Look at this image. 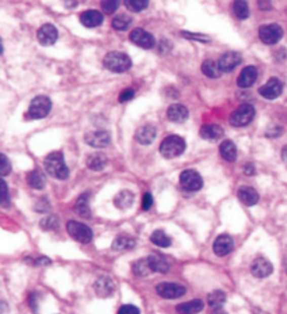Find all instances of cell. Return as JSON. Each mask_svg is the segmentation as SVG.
<instances>
[{
	"instance_id": "cell-46",
	"label": "cell",
	"mask_w": 287,
	"mask_h": 314,
	"mask_svg": "<svg viewBox=\"0 0 287 314\" xmlns=\"http://www.w3.org/2000/svg\"><path fill=\"white\" fill-rule=\"evenodd\" d=\"M0 184H2V202H3V205H7V197H9V192H7L6 181L2 180L0 181Z\"/></svg>"
},
{
	"instance_id": "cell-35",
	"label": "cell",
	"mask_w": 287,
	"mask_h": 314,
	"mask_svg": "<svg viewBox=\"0 0 287 314\" xmlns=\"http://www.w3.org/2000/svg\"><path fill=\"white\" fill-rule=\"evenodd\" d=\"M226 302V293L222 291H213L207 296V303L211 308H220Z\"/></svg>"
},
{
	"instance_id": "cell-11",
	"label": "cell",
	"mask_w": 287,
	"mask_h": 314,
	"mask_svg": "<svg viewBox=\"0 0 287 314\" xmlns=\"http://www.w3.org/2000/svg\"><path fill=\"white\" fill-rule=\"evenodd\" d=\"M281 91H283V84L277 77L269 79V82H266L262 87L259 88V94L266 100L277 99L281 94Z\"/></svg>"
},
{
	"instance_id": "cell-25",
	"label": "cell",
	"mask_w": 287,
	"mask_h": 314,
	"mask_svg": "<svg viewBox=\"0 0 287 314\" xmlns=\"http://www.w3.org/2000/svg\"><path fill=\"white\" fill-rule=\"evenodd\" d=\"M203 302L202 300H191V302L181 303L176 306V311L180 314H196L203 310Z\"/></svg>"
},
{
	"instance_id": "cell-49",
	"label": "cell",
	"mask_w": 287,
	"mask_h": 314,
	"mask_svg": "<svg viewBox=\"0 0 287 314\" xmlns=\"http://www.w3.org/2000/svg\"><path fill=\"white\" fill-rule=\"evenodd\" d=\"M283 159L287 162V146L283 149Z\"/></svg>"
},
{
	"instance_id": "cell-48",
	"label": "cell",
	"mask_w": 287,
	"mask_h": 314,
	"mask_svg": "<svg viewBox=\"0 0 287 314\" xmlns=\"http://www.w3.org/2000/svg\"><path fill=\"white\" fill-rule=\"evenodd\" d=\"M211 314H227V313H226V311H224V310L220 307V308H214V310H213V313H211Z\"/></svg>"
},
{
	"instance_id": "cell-7",
	"label": "cell",
	"mask_w": 287,
	"mask_h": 314,
	"mask_svg": "<svg viewBox=\"0 0 287 314\" xmlns=\"http://www.w3.org/2000/svg\"><path fill=\"white\" fill-rule=\"evenodd\" d=\"M180 184L184 191L195 192L199 191L200 188L203 186V180L198 171L195 170H185L182 171L180 175Z\"/></svg>"
},
{
	"instance_id": "cell-33",
	"label": "cell",
	"mask_w": 287,
	"mask_h": 314,
	"mask_svg": "<svg viewBox=\"0 0 287 314\" xmlns=\"http://www.w3.org/2000/svg\"><path fill=\"white\" fill-rule=\"evenodd\" d=\"M27 181H28V185L31 188H34V190H42L45 186V184H47L45 177H44V174L40 170H34V171L28 173Z\"/></svg>"
},
{
	"instance_id": "cell-12",
	"label": "cell",
	"mask_w": 287,
	"mask_h": 314,
	"mask_svg": "<svg viewBox=\"0 0 287 314\" xmlns=\"http://www.w3.org/2000/svg\"><path fill=\"white\" fill-rule=\"evenodd\" d=\"M37 37H38V41L41 42L42 45L49 47V45H53L55 42L58 41L59 33L56 27L52 24H44L41 28L38 29Z\"/></svg>"
},
{
	"instance_id": "cell-39",
	"label": "cell",
	"mask_w": 287,
	"mask_h": 314,
	"mask_svg": "<svg viewBox=\"0 0 287 314\" xmlns=\"http://www.w3.org/2000/svg\"><path fill=\"white\" fill-rule=\"evenodd\" d=\"M118 7H119V2H117V0H105V2L101 3V9L106 14L115 13L118 10Z\"/></svg>"
},
{
	"instance_id": "cell-41",
	"label": "cell",
	"mask_w": 287,
	"mask_h": 314,
	"mask_svg": "<svg viewBox=\"0 0 287 314\" xmlns=\"http://www.w3.org/2000/svg\"><path fill=\"white\" fill-rule=\"evenodd\" d=\"M0 162H2L0 173H2V175L5 177V175H7L10 171H12V164L9 163V159H7L5 154H2V156H0Z\"/></svg>"
},
{
	"instance_id": "cell-37",
	"label": "cell",
	"mask_w": 287,
	"mask_h": 314,
	"mask_svg": "<svg viewBox=\"0 0 287 314\" xmlns=\"http://www.w3.org/2000/svg\"><path fill=\"white\" fill-rule=\"evenodd\" d=\"M132 23V18L126 14H119L117 17L112 20V27L118 31H125V29L129 27V24Z\"/></svg>"
},
{
	"instance_id": "cell-43",
	"label": "cell",
	"mask_w": 287,
	"mask_h": 314,
	"mask_svg": "<svg viewBox=\"0 0 287 314\" xmlns=\"http://www.w3.org/2000/svg\"><path fill=\"white\" fill-rule=\"evenodd\" d=\"M182 35L185 37V38H189V40H196V41H203V42H209L210 41V38H207V37H205V35L202 34H194V33H182Z\"/></svg>"
},
{
	"instance_id": "cell-45",
	"label": "cell",
	"mask_w": 287,
	"mask_h": 314,
	"mask_svg": "<svg viewBox=\"0 0 287 314\" xmlns=\"http://www.w3.org/2000/svg\"><path fill=\"white\" fill-rule=\"evenodd\" d=\"M153 205V197L150 192H146L145 195H143V201H141V208L145 210H149L150 208H152Z\"/></svg>"
},
{
	"instance_id": "cell-2",
	"label": "cell",
	"mask_w": 287,
	"mask_h": 314,
	"mask_svg": "<svg viewBox=\"0 0 287 314\" xmlns=\"http://www.w3.org/2000/svg\"><path fill=\"white\" fill-rule=\"evenodd\" d=\"M187 143L185 140L182 139L181 136L178 135H170L167 136L161 145H160V153L165 157V159H175V157L181 156L182 153L185 151Z\"/></svg>"
},
{
	"instance_id": "cell-10",
	"label": "cell",
	"mask_w": 287,
	"mask_h": 314,
	"mask_svg": "<svg viewBox=\"0 0 287 314\" xmlns=\"http://www.w3.org/2000/svg\"><path fill=\"white\" fill-rule=\"evenodd\" d=\"M130 41L133 42L135 45H137L139 48H143V49H150L156 45V40L150 33H147L145 29L136 28L133 29L129 35Z\"/></svg>"
},
{
	"instance_id": "cell-23",
	"label": "cell",
	"mask_w": 287,
	"mask_h": 314,
	"mask_svg": "<svg viewBox=\"0 0 287 314\" xmlns=\"http://www.w3.org/2000/svg\"><path fill=\"white\" fill-rule=\"evenodd\" d=\"M149 262H150V267H152L153 272L165 273L168 272L171 268L170 261H168L165 257L160 256V254H153V256L149 257Z\"/></svg>"
},
{
	"instance_id": "cell-13",
	"label": "cell",
	"mask_w": 287,
	"mask_h": 314,
	"mask_svg": "<svg viewBox=\"0 0 287 314\" xmlns=\"http://www.w3.org/2000/svg\"><path fill=\"white\" fill-rule=\"evenodd\" d=\"M84 140H86V143L91 146V147L101 149V147H105V146L110 145L111 138H110V134L105 132V131H93V132H88V134L86 135Z\"/></svg>"
},
{
	"instance_id": "cell-4",
	"label": "cell",
	"mask_w": 287,
	"mask_h": 314,
	"mask_svg": "<svg viewBox=\"0 0 287 314\" xmlns=\"http://www.w3.org/2000/svg\"><path fill=\"white\" fill-rule=\"evenodd\" d=\"M255 116V108L251 104H242L234 110L230 115V123L233 127H246Z\"/></svg>"
},
{
	"instance_id": "cell-28",
	"label": "cell",
	"mask_w": 287,
	"mask_h": 314,
	"mask_svg": "<svg viewBox=\"0 0 287 314\" xmlns=\"http://www.w3.org/2000/svg\"><path fill=\"white\" fill-rule=\"evenodd\" d=\"M133 201H135L133 192L125 190V191L119 192L117 197H115L114 204H115V206L119 208V209H128V208H130V206L133 205Z\"/></svg>"
},
{
	"instance_id": "cell-22",
	"label": "cell",
	"mask_w": 287,
	"mask_h": 314,
	"mask_svg": "<svg viewBox=\"0 0 287 314\" xmlns=\"http://www.w3.org/2000/svg\"><path fill=\"white\" fill-rule=\"evenodd\" d=\"M156 136H157V129H156V127H153V125H145V127L139 128L137 134H136V139H137V142L141 143V145H150L153 140L156 139Z\"/></svg>"
},
{
	"instance_id": "cell-1",
	"label": "cell",
	"mask_w": 287,
	"mask_h": 314,
	"mask_svg": "<svg viewBox=\"0 0 287 314\" xmlns=\"http://www.w3.org/2000/svg\"><path fill=\"white\" fill-rule=\"evenodd\" d=\"M45 170L49 175H52L58 180H66L69 177V169L65 164V159L60 151H52L45 157L44 162Z\"/></svg>"
},
{
	"instance_id": "cell-29",
	"label": "cell",
	"mask_w": 287,
	"mask_h": 314,
	"mask_svg": "<svg viewBox=\"0 0 287 314\" xmlns=\"http://www.w3.org/2000/svg\"><path fill=\"white\" fill-rule=\"evenodd\" d=\"M220 154L224 160L227 162H235L237 159V147H235L234 142L231 140H224L222 145H220Z\"/></svg>"
},
{
	"instance_id": "cell-15",
	"label": "cell",
	"mask_w": 287,
	"mask_h": 314,
	"mask_svg": "<svg viewBox=\"0 0 287 314\" xmlns=\"http://www.w3.org/2000/svg\"><path fill=\"white\" fill-rule=\"evenodd\" d=\"M233 248H234L233 239H231L230 236H227V234L219 236L216 241H214V244H213V251H214V254L219 257L227 256V254H230V253L233 251Z\"/></svg>"
},
{
	"instance_id": "cell-16",
	"label": "cell",
	"mask_w": 287,
	"mask_h": 314,
	"mask_svg": "<svg viewBox=\"0 0 287 314\" xmlns=\"http://www.w3.org/2000/svg\"><path fill=\"white\" fill-rule=\"evenodd\" d=\"M251 272L257 278H266L273 272V265L266 258H257L252 262Z\"/></svg>"
},
{
	"instance_id": "cell-6",
	"label": "cell",
	"mask_w": 287,
	"mask_h": 314,
	"mask_svg": "<svg viewBox=\"0 0 287 314\" xmlns=\"http://www.w3.org/2000/svg\"><path fill=\"white\" fill-rule=\"evenodd\" d=\"M67 233L70 234V237L79 241V243H83V244H88L91 240H93V232L91 229L83 223H79L76 221H70L67 223Z\"/></svg>"
},
{
	"instance_id": "cell-17",
	"label": "cell",
	"mask_w": 287,
	"mask_h": 314,
	"mask_svg": "<svg viewBox=\"0 0 287 314\" xmlns=\"http://www.w3.org/2000/svg\"><path fill=\"white\" fill-rule=\"evenodd\" d=\"M258 79V70L255 66H246L245 69H242V72L237 79V84L242 88L251 87L254 83L257 82Z\"/></svg>"
},
{
	"instance_id": "cell-42",
	"label": "cell",
	"mask_w": 287,
	"mask_h": 314,
	"mask_svg": "<svg viewBox=\"0 0 287 314\" xmlns=\"http://www.w3.org/2000/svg\"><path fill=\"white\" fill-rule=\"evenodd\" d=\"M133 97H135V90H132V88H126V90H123L122 93L119 94V103H126V101H130Z\"/></svg>"
},
{
	"instance_id": "cell-30",
	"label": "cell",
	"mask_w": 287,
	"mask_h": 314,
	"mask_svg": "<svg viewBox=\"0 0 287 314\" xmlns=\"http://www.w3.org/2000/svg\"><path fill=\"white\" fill-rule=\"evenodd\" d=\"M75 212L83 216V217H90L91 216V209H90V205H88V194H83L77 198L76 204H75Z\"/></svg>"
},
{
	"instance_id": "cell-18",
	"label": "cell",
	"mask_w": 287,
	"mask_h": 314,
	"mask_svg": "<svg viewBox=\"0 0 287 314\" xmlns=\"http://www.w3.org/2000/svg\"><path fill=\"white\" fill-rule=\"evenodd\" d=\"M80 21L84 27L87 28H94V27H98L104 21V16L102 13L98 10H87V12L82 13L80 16Z\"/></svg>"
},
{
	"instance_id": "cell-31",
	"label": "cell",
	"mask_w": 287,
	"mask_h": 314,
	"mask_svg": "<svg viewBox=\"0 0 287 314\" xmlns=\"http://www.w3.org/2000/svg\"><path fill=\"white\" fill-rule=\"evenodd\" d=\"M200 69H202V72H203L207 77H210V79H216V77H220V75H222V69H220V66H219V62H214V60H211V59L205 60V62L202 64Z\"/></svg>"
},
{
	"instance_id": "cell-32",
	"label": "cell",
	"mask_w": 287,
	"mask_h": 314,
	"mask_svg": "<svg viewBox=\"0 0 287 314\" xmlns=\"http://www.w3.org/2000/svg\"><path fill=\"white\" fill-rule=\"evenodd\" d=\"M132 271H133V273H135L136 276H140V278L150 275V273L153 272V269L152 267H150L149 258H140V260H137V261L133 264Z\"/></svg>"
},
{
	"instance_id": "cell-8",
	"label": "cell",
	"mask_w": 287,
	"mask_h": 314,
	"mask_svg": "<svg viewBox=\"0 0 287 314\" xmlns=\"http://www.w3.org/2000/svg\"><path fill=\"white\" fill-rule=\"evenodd\" d=\"M283 37V29L277 24H268L259 29V38L266 45H273L280 41Z\"/></svg>"
},
{
	"instance_id": "cell-24",
	"label": "cell",
	"mask_w": 287,
	"mask_h": 314,
	"mask_svg": "<svg viewBox=\"0 0 287 314\" xmlns=\"http://www.w3.org/2000/svg\"><path fill=\"white\" fill-rule=\"evenodd\" d=\"M136 245V240L130 236H126V234H121L118 236L117 239L114 240L112 243V250L115 251H126L132 250Z\"/></svg>"
},
{
	"instance_id": "cell-5",
	"label": "cell",
	"mask_w": 287,
	"mask_h": 314,
	"mask_svg": "<svg viewBox=\"0 0 287 314\" xmlns=\"http://www.w3.org/2000/svg\"><path fill=\"white\" fill-rule=\"evenodd\" d=\"M51 108H52L51 100L45 97V96H38L29 103L28 114L34 119H41V118H45L51 112Z\"/></svg>"
},
{
	"instance_id": "cell-20",
	"label": "cell",
	"mask_w": 287,
	"mask_h": 314,
	"mask_svg": "<svg viewBox=\"0 0 287 314\" xmlns=\"http://www.w3.org/2000/svg\"><path fill=\"white\" fill-rule=\"evenodd\" d=\"M188 115L189 114H188L187 107H184L182 104H172L167 110V118L170 119L171 122H184L188 119Z\"/></svg>"
},
{
	"instance_id": "cell-26",
	"label": "cell",
	"mask_w": 287,
	"mask_h": 314,
	"mask_svg": "<svg viewBox=\"0 0 287 314\" xmlns=\"http://www.w3.org/2000/svg\"><path fill=\"white\" fill-rule=\"evenodd\" d=\"M106 163H108V159L105 154L102 153H93L90 154L87 159V167L93 171H101V170L105 169Z\"/></svg>"
},
{
	"instance_id": "cell-19",
	"label": "cell",
	"mask_w": 287,
	"mask_h": 314,
	"mask_svg": "<svg viewBox=\"0 0 287 314\" xmlns=\"http://www.w3.org/2000/svg\"><path fill=\"white\" fill-rule=\"evenodd\" d=\"M199 135L205 140H217L224 135V129L217 123H207L199 129Z\"/></svg>"
},
{
	"instance_id": "cell-27",
	"label": "cell",
	"mask_w": 287,
	"mask_h": 314,
	"mask_svg": "<svg viewBox=\"0 0 287 314\" xmlns=\"http://www.w3.org/2000/svg\"><path fill=\"white\" fill-rule=\"evenodd\" d=\"M114 280L110 276H101L100 279L95 282V292L102 297H106L114 292Z\"/></svg>"
},
{
	"instance_id": "cell-34",
	"label": "cell",
	"mask_w": 287,
	"mask_h": 314,
	"mask_svg": "<svg viewBox=\"0 0 287 314\" xmlns=\"http://www.w3.org/2000/svg\"><path fill=\"white\" fill-rule=\"evenodd\" d=\"M150 240L154 245L157 247H170L171 245V239L168 237V234H165L163 230H156V232L152 233L150 236Z\"/></svg>"
},
{
	"instance_id": "cell-38",
	"label": "cell",
	"mask_w": 287,
	"mask_h": 314,
	"mask_svg": "<svg viewBox=\"0 0 287 314\" xmlns=\"http://www.w3.org/2000/svg\"><path fill=\"white\" fill-rule=\"evenodd\" d=\"M125 6L128 7L130 12H143L149 6V2L147 0H126Z\"/></svg>"
},
{
	"instance_id": "cell-44",
	"label": "cell",
	"mask_w": 287,
	"mask_h": 314,
	"mask_svg": "<svg viewBox=\"0 0 287 314\" xmlns=\"http://www.w3.org/2000/svg\"><path fill=\"white\" fill-rule=\"evenodd\" d=\"M118 314H140V311H139V308L132 306V304H125L119 308Z\"/></svg>"
},
{
	"instance_id": "cell-40",
	"label": "cell",
	"mask_w": 287,
	"mask_h": 314,
	"mask_svg": "<svg viewBox=\"0 0 287 314\" xmlns=\"http://www.w3.org/2000/svg\"><path fill=\"white\" fill-rule=\"evenodd\" d=\"M58 219H56L55 216L49 215L47 216L45 219H42L41 226L42 229H45V230H51V229H58Z\"/></svg>"
},
{
	"instance_id": "cell-9",
	"label": "cell",
	"mask_w": 287,
	"mask_h": 314,
	"mask_svg": "<svg viewBox=\"0 0 287 314\" xmlns=\"http://www.w3.org/2000/svg\"><path fill=\"white\" fill-rule=\"evenodd\" d=\"M156 291L161 297L164 299H176V297L184 296L187 293L185 286L180 284H171V282H163L156 288Z\"/></svg>"
},
{
	"instance_id": "cell-3",
	"label": "cell",
	"mask_w": 287,
	"mask_h": 314,
	"mask_svg": "<svg viewBox=\"0 0 287 314\" xmlns=\"http://www.w3.org/2000/svg\"><path fill=\"white\" fill-rule=\"evenodd\" d=\"M104 66H105L108 70L114 72V73H123V72L130 69L132 60H130V58L126 53L114 51V52H110L105 55V58H104Z\"/></svg>"
},
{
	"instance_id": "cell-36",
	"label": "cell",
	"mask_w": 287,
	"mask_h": 314,
	"mask_svg": "<svg viewBox=\"0 0 287 314\" xmlns=\"http://www.w3.org/2000/svg\"><path fill=\"white\" fill-rule=\"evenodd\" d=\"M233 12H234L235 17L240 20H245L249 16V7L246 5V2L244 0H238L233 5Z\"/></svg>"
},
{
	"instance_id": "cell-47",
	"label": "cell",
	"mask_w": 287,
	"mask_h": 314,
	"mask_svg": "<svg viewBox=\"0 0 287 314\" xmlns=\"http://www.w3.org/2000/svg\"><path fill=\"white\" fill-rule=\"evenodd\" d=\"M244 173H245L246 175L255 174V167H254V164H248V166H245V169H244Z\"/></svg>"
},
{
	"instance_id": "cell-14",
	"label": "cell",
	"mask_w": 287,
	"mask_h": 314,
	"mask_svg": "<svg viewBox=\"0 0 287 314\" xmlns=\"http://www.w3.org/2000/svg\"><path fill=\"white\" fill-rule=\"evenodd\" d=\"M241 55L238 52H234V51H230V52L224 53L220 60H219V66L222 72H226V73H230L241 64Z\"/></svg>"
},
{
	"instance_id": "cell-21",
	"label": "cell",
	"mask_w": 287,
	"mask_h": 314,
	"mask_svg": "<svg viewBox=\"0 0 287 314\" xmlns=\"http://www.w3.org/2000/svg\"><path fill=\"white\" fill-rule=\"evenodd\" d=\"M238 198L246 206H254L255 204H258L259 195L252 186H241L238 190Z\"/></svg>"
}]
</instances>
